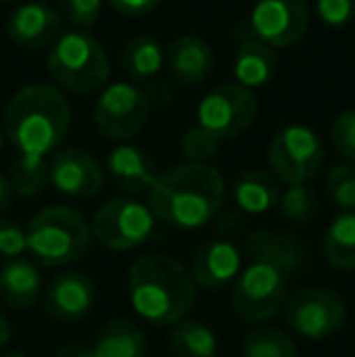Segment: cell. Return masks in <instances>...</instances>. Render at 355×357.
<instances>
[{"instance_id":"obj_27","label":"cell","mask_w":355,"mask_h":357,"mask_svg":"<svg viewBox=\"0 0 355 357\" xmlns=\"http://www.w3.org/2000/svg\"><path fill=\"white\" fill-rule=\"evenodd\" d=\"M243 357H297V345L280 328L258 326L243 338Z\"/></svg>"},{"instance_id":"obj_31","label":"cell","mask_w":355,"mask_h":357,"mask_svg":"<svg viewBox=\"0 0 355 357\" xmlns=\"http://www.w3.org/2000/svg\"><path fill=\"white\" fill-rule=\"evenodd\" d=\"M103 0H59V15L66 22L73 24V29H90L100 20Z\"/></svg>"},{"instance_id":"obj_32","label":"cell","mask_w":355,"mask_h":357,"mask_svg":"<svg viewBox=\"0 0 355 357\" xmlns=\"http://www.w3.org/2000/svg\"><path fill=\"white\" fill-rule=\"evenodd\" d=\"M27 253V231L20 221L0 216V260L22 258Z\"/></svg>"},{"instance_id":"obj_26","label":"cell","mask_w":355,"mask_h":357,"mask_svg":"<svg viewBox=\"0 0 355 357\" xmlns=\"http://www.w3.org/2000/svg\"><path fill=\"white\" fill-rule=\"evenodd\" d=\"M10 185L15 195L29 199L44 192L49 185V160L39 155H17L10 163Z\"/></svg>"},{"instance_id":"obj_4","label":"cell","mask_w":355,"mask_h":357,"mask_svg":"<svg viewBox=\"0 0 355 357\" xmlns=\"http://www.w3.org/2000/svg\"><path fill=\"white\" fill-rule=\"evenodd\" d=\"M197 296L192 275L166 253H146L129 265L132 309L151 326H176L188 319Z\"/></svg>"},{"instance_id":"obj_35","label":"cell","mask_w":355,"mask_h":357,"mask_svg":"<svg viewBox=\"0 0 355 357\" xmlns=\"http://www.w3.org/2000/svg\"><path fill=\"white\" fill-rule=\"evenodd\" d=\"M107 3L122 17H144V15L153 13L163 0H107Z\"/></svg>"},{"instance_id":"obj_33","label":"cell","mask_w":355,"mask_h":357,"mask_svg":"<svg viewBox=\"0 0 355 357\" xmlns=\"http://www.w3.org/2000/svg\"><path fill=\"white\" fill-rule=\"evenodd\" d=\"M331 144L343 158L355 163V107L343 109L331 124Z\"/></svg>"},{"instance_id":"obj_22","label":"cell","mask_w":355,"mask_h":357,"mask_svg":"<svg viewBox=\"0 0 355 357\" xmlns=\"http://www.w3.org/2000/svg\"><path fill=\"white\" fill-rule=\"evenodd\" d=\"M90 348L95 357H146L149 343L144 331L132 319L119 316L100 328Z\"/></svg>"},{"instance_id":"obj_9","label":"cell","mask_w":355,"mask_h":357,"mask_svg":"<svg viewBox=\"0 0 355 357\" xmlns=\"http://www.w3.org/2000/svg\"><path fill=\"white\" fill-rule=\"evenodd\" d=\"M90 234L107 250H132L156 234V216L134 197H112L95 209Z\"/></svg>"},{"instance_id":"obj_7","label":"cell","mask_w":355,"mask_h":357,"mask_svg":"<svg viewBox=\"0 0 355 357\" xmlns=\"http://www.w3.org/2000/svg\"><path fill=\"white\" fill-rule=\"evenodd\" d=\"M309 20V0H256L246 22L234 29V42L253 37L270 49H287L304 39Z\"/></svg>"},{"instance_id":"obj_36","label":"cell","mask_w":355,"mask_h":357,"mask_svg":"<svg viewBox=\"0 0 355 357\" xmlns=\"http://www.w3.org/2000/svg\"><path fill=\"white\" fill-rule=\"evenodd\" d=\"M54 357H95V355H93V348L86 343H66L56 350Z\"/></svg>"},{"instance_id":"obj_39","label":"cell","mask_w":355,"mask_h":357,"mask_svg":"<svg viewBox=\"0 0 355 357\" xmlns=\"http://www.w3.org/2000/svg\"><path fill=\"white\" fill-rule=\"evenodd\" d=\"M0 357H27V353H22V350H10V353H0Z\"/></svg>"},{"instance_id":"obj_12","label":"cell","mask_w":355,"mask_h":357,"mask_svg":"<svg viewBox=\"0 0 355 357\" xmlns=\"http://www.w3.org/2000/svg\"><path fill=\"white\" fill-rule=\"evenodd\" d=\"M258 98L239 83H222L209 90L197 105V127L217 142H229L253 127L258 117Z\"/></svg>"},{"instance_id":"obj_2","label":"cell","mask_w":355,"mask_h":357,"mask_svg":"<svg viewBox=\"0 0 355 357\" xmlns=\"http://www.w3.org/2000/svg\"><path fill=\"white\" fill-rule=\"evenodd\" d=\"M227 185L214 165L178 163L158 173L146 192V204L156 221L176 229H199L217 219L224 207Z\"/></svg>"},{"instance_id":"obj_29","label":"cell","mask_w":355,"mask_h":357,"mask_svg":"<svg viewBox=\"0 0 355 357\" xmlns=\"http://www.w3.org/2000/svg\"><path fill=\"white\" fill-rule=\"evenodd\" d=\"M326 192L333 204L355 212V163L333 165L326 175Z\"/></svg>"},{"instance_id":"obj_23","label":"cell","mask_w":355,"mask_h":357,"mask_svg":"<svg viewBox=\"0 0 355 357\" xmlns=\"http://www.w3.org/2000/svg\"><path fill=\"white\" fill-rule=\"evenodd\" d=\"M166 66V49L153 34H137L122 49V68L127 78L137 83L153 80Z\"/></svg>"},{"instance_id":"obj_34","label":"cell","mask_w":355,"mask_h":357,"mask_svg":"<svg viewBox=\"0 0 355 357\" xmlns=\"http://www.w3.org/2000/svg\"><path fill=\"white\" fill-rule=\"evenodd\" d=\"M317 15L328 27H348L355 20V0H314Z\"/></svg>"},{"instance_id":"obj_21","label":"cell","mask_w":355,"mask_h":357,"mask_svg":"<svg viewBox=\"0 0 355 357\" xmlns=\"http://www.w3.org/2000/svg\"><path fill=\"white\" fill-rule=\"evenodd\" d=\"M278 73V54L258 39H241L234 52V75L243 88H263Z\"/></svg>"},{"instance_id":"obj_13","label":"cell","mask_w":355,"mask_h":357,"mask_svg":"<svg viewBox=\"0 0 355 357\" xmlns=\"http://www.w3.org/2000/svg\"><path fill=\"white\" fill-rule=\"evenodd\" d=\"M103 165L86 149H61L49 160V185L66 197H95L103 190Z\"/></svg>"},{"instance_id":"obj_1","label":"cell","mask_w":355,"mask_h":357,"mask_svg":"<svg viewBox=\"0 0 355 357\" xmlns=\"http://www.w3.org/2000/svg\"><path fill=\"white\" fill-rule=\"evenodd\" d=\"M246 268L232 287V306L248 324H261L285 306L289 282L304 265V245L282 231H253L243 243Z\"/></svg>"},{"instance_id":"obj_38","label":"cell","mask_w":355,"mask_h":357,"mask_svg":"<svg viewBox=\"0 0 355 357\" xmlns=\"http://www.w3.org/2000/svg\"><path fill=\"white\" fill-rule=\"evenodd\" d=\"M10 335H13V324H10V319L8 316L0 311V350L8 345V340H10Z\"/></svg>"},{"instance_id":"obj_19","label":"cell","mask_w":355,"mask_h":357,"mask_svg":"<svg viewBox=\"0 0 355 357\" xmlns=\"http://www.w3.org/2000/svg\"><path fill=\"white\" fill-rule=\"evenodd\" d=\"M42 270L29 258H13L0 265V299L15 311H27L42 299Z\"/></svg>"},{"instance_id":"obj_14","label":"cell","mask_w":355,"mask_h":357,"mask_svg":"<svg viewBox=\"0 0 355 357\" xmlns=\"http://www.w3.org/2000/svg\"><path fill=\"white\" fill-rule=\"evenodd\" d=\"M5 32L20 49H47L54 47L63 34V17L49 3L29 0L10 13Z\"/></svg>"},{"instance_id":"obj_41","label":"cell","mask_w":355,"mask_h":357,"mask_svg":"<svg viewBox=\"0 0 355 357\" xmlns=\"http://www.w3.org/2000/svg\"><path fill=\"white\" fill-rule=\"evenodd\" d=\"M5 3H20V0H5Z\"/></svg>"},{"instance_id":"obj_24","label":"cell","mask_w":355,"mask_h":357,"mask_svg":"<svg viewBox=\"0 0 355 357\" xmlns=\"http://www.w3.org/2000/svg\"><path fill=\"white\" fill-rule=\"evenodd\" d=\"M324 258L338 273H355V212H343L331 219L324 234Z\"/></svg>"},{"instance_id":"obj_20","label":"cell","mask_w":355,"mask_h":357,"mask_svg":"<svg viewBox=\"0 0 355 357\" xmlns=\"http://www.w3.org/2000/svg\"><path fill=\"white\" fill-rule=\"evenodd\" d=\"M234 204L241 214H266L280 204V183L268 170H243L234 180Z\"/></svg>"},{"instance_id":"obj_28","label":"cell","mask_w":355,"mask_h":357,"mask_svg":"<svg viewBox=\"0 0 355 357\" xmlns=\"http://www.w3.org/2000/svg\"><path fill=\"white\" fill-rule=\"evenodd\" d=\"M278 207L292 224H309L319 212V197L309 185H289L280 195Z\"/></svg>"},{"instance_id":"obj_16","label":"cell","mask_w":355,"mask_h":357,"mask_svg":"<svg viewBox=\"0 0 355 357\" xmlns=\"http://www.w3.org/2000/svg\"><path fill=\"white\" fill-rule=\"evenodd\" d=\"M95 304V284L86 273L63 270L44 289V306L54 321L76 324L90 314Z\"/></svg>"},{"instance_id":"obj_10","label":"cell","mask_w":355,"mask_h":357,"mask_svg":"<svg viewBox=\"0 0 355 357\" xmlns=\"http://www.w3.org/2000/svg\"><path fill=\"white\" fill-rule=\"evenodd\" d=\"M324 144L312 127L287 124L268 144V163L282 185H307L324 165Z\"/></svg>"},{"instance_id":"obj_43","label":"cell","mask_w":355,"mask_h":357,"mask_svg":"<svg viewBox=\"0 0 355 357\" xmlns=\"http://www.w3.org/2000/svg\"><path fill=\"white\" fill-rule=\"evenodd\" d=\"M353 52H355V47H353Z\"/></svg>"},{"instance_id":"obj_42","label":"cell","mask_w":355,"mask_h":357,"mask_svg":"<svg viewBox=\"0 0 355 357\" xmlns=\"http://www.w3.org/2000/svg\"><path fill=\"white\" fill-rule=\"evenodd\" d=\"M348 357H355V355H348Z\"/></svg>"},{"instance_id":"obj_18","label":"cell","mask_w":355,"mask_h":357,"mask_svg":"<svg viewBox=\"0 0 355 357\" xmlns=\"http://www.w3.org/2000/svg\"><path fill=\"white\" fill-rule=\"evenodd\" d=\"M107 168L112 183L119 190H124V195L134 197V195H146L153 188L158 178L156 160L151 158V153L134 144H117L107 155Z\"/></svg>"},{"instance_id":"obj_37","label":"cell","mask_w":355,"mask_h":357,"mask_svg":"<svg viewBox=\"0 0 355 357\" xmlns=\"http://www.w3.org/2000/svg\"><path fill=\"white\" fill-rule=\"evenodd\" d=\"M13 199H15V190L10 185V178L0 173V212H5L13 204Z\"/></svg>"},{"instance_id":"obj_5","label":"cell","mask_w":355,"mask_h":357,"mask_svg":"<svg viewBox=\"0 0 355 357\" xmlns=\"http://www.w3.org/2000/svg\"><path fill=\"white\" fill-rule=\"evenodd\" d=\"M24 231L27 253L42 268H66L81 260L93 243L86 216L66 204L39 209Z\"/></svg>"},{"instance_id":"obj_40","label":"cell","mask_w":355,"mask_h":357,"mask_svg":"<svg viewBox=\"0 0 355 357\" xmlns=\"http://www.w3.org/2000/svg\"><path fill=\"white\" fill-rule=\"evenodd\" d=\"M5 144V132H3V122H0V149H3Z\"/></svg>"},{"instance_id":"obj_11","label":"cell","mask_w":355,"mask_h":357,"mask_svg":"<svg viewBox=\"0 0 355 357\" xmlns=\"http://www.w3.org/2000/svg\"><path fill=\"white\" fill-rule=\"evenodd\" d=\"M151 112V98L134 83H112L100 93L93 107V122L107 142L129 144L144 129Z\"/></svg>"},{"instance_id":"obj_25","label":"cell","mask_w":355,"mask_h":357,"mask_svg":"<svg viewBox=\"0 0 355 357\" xmlns=\"http://www.w3.org/2000/svg\"><path fill=\"white\" fill-rule=\"evenodd\" d=\"M171 350L176 357H217V335L197 319H183L171 331Z\"/></svg>"},{"instance_id":"obj_30","label":"cell","mask_w":355,"mask_h":357,"mask_svg":"<svg viewBox=\"0 0 355 357\" xmlns=\"http://www.w3.org/2000/svg\"><path fill=\"white\" fill-rule=\"evenodd\" d=\"M217 151L219 142L197 124L188 127L180 137V153H183L185 163H207L217 155Z\"/></svg>"},{"instance_id":"obj_8","label":"cell","mask_w":355,"mask_h":357,"mask_svg":"<svg viewBox=\"0 0 355 357\" xmlns=\"http://www.w3.org/2000/svg\"><path fill=\"white\" fill-rule=\"evenodd\" d=\"M285 324L304 340H328L346 326L348 306L343 296L326 287H302L282 306Z\"/></svg>"},{"instance_id":"obj_3","label":"cell","mask_w":355,"mask_h":357,"mask_svg":"<svg viewBox=\"0 0 355 357\" xmlns=\"http://www.w3.org/2000/svg\"><path fill=\"white\" fill-rule=\"evenodd\" d=\"M68 127L71 105L56 85H24L3 109L5 139L20 151V155L47 158L66 139Z\"/></svg>"},{"instance_id":"obj_15","label":"cell","mask_w":355,"mask_h":357,"mask_svg":"<svg viewBox=\"0 0 355 357\" xmlns=\"http://www.w3.org/2000/svg\"><path fill=\"white\" fill-rule=\"evenodd\" d=\"M241 268L243 258L236 241L214 236L195 250L190 275H192L195 287H202L207 291H219L236 282Z\"/></svg>"},{"instance_id":"obj_6","label":"cell","mask_w":355,"mask_h":357,"mask_svg":"<svg viewBox=\"0 0 355 357\" xmlns=\"http://www.w3.org/2000/svg\"><path fill=\"white\" fill-rule=\"evenodd\" d=\"M47 73L61 93L90 95L109 80V59L90 29H68L47 56Z\"/></svg>"},{"instance_id":"obj_17","label":"cell","mask_w":355,"mask_h":357,"mask_svg":"<svg viewBox=\"0 0 355 357\" xmlns=\"http://www.w3.org/2000/svg\"><path fill=\"white\" fill-rule=\"evenodd\" d=\"M214 68V52L207 39L197 34H180L166 49V71L173 83L195 88L204 83Z\"/></svg>"}]
</instances>
